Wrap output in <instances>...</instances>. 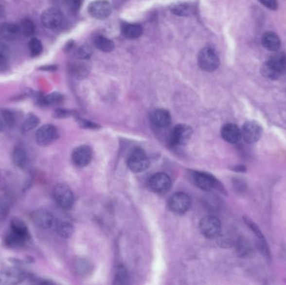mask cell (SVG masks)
I'll list each match as a JSON object with an SVG mask.
<instances>
[{
  "mask_svg": "<svg viewBox=\"0 0 286 285\" xmlns=\"http://www.w3.org/2000/svg\"><path fill=\"white\" fill-rule=\"evenodd\" d=\"M39 124V117L36 116L35 114H29L22 125V131L29 132V131L34 130Z\"/></svg>",
  "mask_w": 286,
  "mask_h": 285,
  "instance_id": "4316f807",
  "label": "cell"
},
{
  "mask_svg": "<svg viewBox=\"0 0 286 285\" xmlns=\"http://www.w3.org/2000/svg\"><path fill=\"white\" fill-rule=\"evenodd\" d=\"M127 165L129 169L133 173H143L149 167V158L143 149L136 148L129 156Z\"/></svg>",
  "mask_w": 286,
  "mask_h": 285,
  "instance_id": "3957f363",
  "label": "cell"
},
{
  "mask_svg": "<svg viewBox=\"0 0 286 285\" xmlns=\"http://www.w3.org/2000/svg\"><path fill=\"white\" fill-rule=\"evenodd\" d=\"M194 181L196 186L203 191H211L220 186L218 180L214 176L207 173H194Z\"/></svg>",
  "mask_w": 286,
  "mask_h": 285,
  "instance_id": "5bb4252c",
  "label": "cell"
},
{
  "mask_svg": "<svg viewBox=\"0 0 286 285\" xmlns=\"http://www.w3.org/2000/svg\"><path fill=\"white\" fill-rule=\"evenodd\" d=\"M64 100L63 95L60 93H52L51 95L40 99V103L44 105H58L60 104Z\"/></svg>",
  "mask_w": 286,
  "mask_h": 285,
  "instance_id": "f1b7e54d",
  "label": "cell"
},
{
  "mask_svg": "<svg viewBox=\"0 0 286 285\" xmlns=\"http://www.w3.org/2000/svg\"><path fill=\"white\" fill-rule=\"evenodd\" d=\"M4 126H5V124L3 122V117H2V115H0V132L3 131Z\"/></svg>",
  "mask_w": 286,
  "mask_h": 285,
  "instance_id": "60d3db41",
  "label": "cell"
},
{
  "mask_svg": "<svg viewBox=\"0 0 286 285\" xmlns=\"http://www.w3.org/2000/svg\"><path fill=\"white\" fill-rule=\"evenodd\" d=\"M29 51L32 56H37L41 53L43 51V45H42L41 42L37 38H33L30 39V43H29Z\"/></svg>",
  "mask_w": 286,
  "mask_h": 285,
  "instance_id": "f546056e",
  "label": "cell"
},
{
  "mask_svg": "<svg viewBox=\"0 0 286 285\" xmlns=\"http://www.w3.org/2000/svg\"><path fill=\"white\" fill-rule=\"evenodd\" d=\"M94 45L100 51L107 52V53L111 52L115 48L113 41H111L110 39L102 36L95 37V39H94Z\"/></svg>",
  "mask_w": 286,
  "mask_h": 285,
  "instance_id": "d4e9b609",
  "label": "cell"
},
{
  "mask_svg": "<svg viewBox=\"0 0 286 285\" xmlns=\"http://www.w3.org/2000/svg\"><path fill=\"white\" fill-rule=\"evenodd\" d=\"M112 6L107 0H95L88 7L89 15L96 19H104L110 16Z\"/></svg>",
  "mask_w": 286,
  "mask_h": 285,
  "instance_id": "30bf717a",
  "label": "cell"
},
{
  "mask_svg": "<svg viewBox=\"0 0 286 285\" xmlns=\"http://www.w3.org/2000/svg\"><path fill=\"white\" fill-rule=\"evenodd\" d=\"M57 137L58 131L56 127L51 124L42 125L41 127L36 131V139L39 146H49L51 143L54 142Z\"/></svg>",
  "mask_w": 286,
  "mask_h": 285,
  "instance_id": "9c48e42d",
  "label": "cell"
},
{
  "mask_svg": "<svg viewBox=\"0 0 286 285\" xmlns=\"http://www.w3.org/2000/svg\"><path fill=\"white\" fill-rule=\"evenodd\" d=\"M286 71V53L279 52L269 58L263 66L261 73L265 77L275 80Z\"/></svg>",
  "mask_w": 286,
  "mask_h": 285,
  "instance_id": "6da1fadb",
  "label": "cell"
},
{
  "mask_svg": "<svg viewBox=\"0 0 286 285\" xmlns=\"http://www.w3.org/2000/svg\"><path fill=\"white\" fill-rule=\"evenodd\" d=\"M62 20V13L55 8L46 9L41 15L42 24L48 29H55L60 26Z\"/></svg>",
  "mask_w": 286,
  "mask_h": 285,
  "instance_id": "9a60e30c",
  "label": "cell"
},
{
  "mask_svg": "<svg viewBox=\"0 0 286 285\" xmlns=\"http://www.w3.org/2000/svg\"><path fill=\"white\" fill-rule=\"evenodd\" d=\"M173 14L179 16H185L188 15V7L185 3H179L172 9Z\"/></svg>",
  "mask_w": 286,
  "mask_h": 285,
  "instance_id": "836d02e7",
  "label": "cell"
},
{
  "mask_svg": "<svg viewBox=\"0 0 286 285\" xmlns=\"http://www.w3.org/2000/svg\"><path fill=\"white\" fill-rule=\"evenodd\" d=\"M19 33V26L17 24L4 23L0 26V37L5 40L15 39Z\"/></svg>",
  "mask_w": 286,
  "mask_h": 285,
  "instance_id": "44dd1931",
  "label": "cell"
},
{
  "mask_svg": "<svg viewBox=\"0 0 286 285\" xmlns=\"http://www.w3.org/2000/svg\"><path fill=\"white\" fill-rule=\"evenodd\" d=\"M1 115H2V117H3V122H4V124L7 126H12L14 125V123H15V116L13 115L12 113L9 111V110H3L1 112Z\"/></svg>",
  "mask_w": 286,
  "mask_h": 285,
  "instance_id": "e575fe53",
  "label": "cell"
},
{
  "mask_svg": "<svg viewBox=\"0 0 286 285\" xmlns=\"http://www.w3.org/2000/svg\"><path fill=\"white\" fill-rule=\"evenodd\" d=\"M18 26H19L20 33L25 36H31L36 31V25L34 24L33 21L30 18L23 19Z\"/></svg>",
  "mask_w": 286,
  "mask_h": 285,
  "instance_id": "83f0119b",
  "label": "cell"
},
{
  "mask_svg": "<svg viewBox=\"0 0 286 285\" xmlns=\"http://www.w3.org/2000/svg\"><path fill=\"white\" fill-rule=\"evenodd\" d=\"M54 198L60 208L68 210L74 204V195L66 184H58L54 188Z\"/></svg>",
  "mask_w": 286,
  "mask_h": 285,
  "instance_id": "277c9868",
  "label": "cell"
},
{
  "mask_svg": "<svg viewBox=\"0 0 286 285\" xmlns=\"http://www.w3.org/2000/svg\"><path fill=\"white\" fill-rule=\"evenodd\" d=\"M200 231L208 238H218L222 231L220 221L214 216H207L200 221Z\"/></svg>",
  "mask_w": 286,
  "mask_h": 285,
  "instance_id": "5b68a950",
  "label": "cell"
},
{
  "mask_svg": "<svg viewBox=\"0 0 286 285\" xmlns=\"http://www.w3.org/2000/svg\"><path fill=\"white\" fill-rule=\"evenodd\" d=\"M127 279V273L125 268L123 267H120L116 273V280L118 283H125V280Z\"/></svg>",
  "mask_w": 286,
  "mask_h": 285,
  "instance_id": "74e56055",
  "label": "cell"
},
{
  "mask_svg": "<svg viewBox=\"0 0 286 285\" xmlns=\"http://www.w3.org/2000/svg\"><path fill=\"white\" fill-rule=\"evenodd\" d=\"M193 136V129L188 125H179L173 128L170 142L173 146H183L189 142Z\"/></svg>",
  "mask_w": 286,
  "mask_h": 285,
  "instance_id": "ba28073f",
  "label": "cell"
},
{
  "mask_svg": "<svg viewBox=\"0 0 286 285\" xmlns=\"http://www.w3.org/2000/svg\"><path fill=\"white\" fill-rule=\"evenodd\" d=\"M198 65L205 71H214L219 66V58L218 53L213 48L205 47L201 50L198 57Z\"/></svg>",
  "mask_w": 286,
  "mask_h": 285,
  "instance_id": "7a4b0ae2",
  "label": "cell"
},
{
  "mask_svg": "<svg viewBox=\"0 0 286 285\" xmlns=\"http://www.w3.org/2000/svg\"><path fill=\"white\" fill-rule=\"evenodd\" d=\"M25 279V273L18 267H5L0 270V285H18Z\"/></svg>",
  "mask_w": 286,
  "mask_h": 285,
  "instance_id": "8992f818",
  "label": "cell"
},
{
  "mask_svg": "<svg viewBox=\"0 0 286 285\" xmlns=\"http://www.w3.org/2000/svg\"><path fill=\"white\" fill-rule=\"evenodd\" d=\"M27 238L22 237L15 232H9L4 238V244L11 249H18L24 246Z\"/></svg>",
  "mask_w": 286,
  "mask_h": 285,
  "instance_id": "603a6c76",
  "label": "cell"
},
{
  "mask_svg": "<svg viewBox=\"0 0 286 285\" xmlns=\"http://www.w3.org/2000/svg\"><path fill=\"white\" fill-rule=\"evenodd\" d=\"M168 205L173 214L182 215L188 211L190 208L191 199L186 193H174L169 199Z\"/></svg>",
  "mask_w": 286,
  "mask_h": 285,
  "instance_id": "52a82bcc",
  "label": "cell"
},
{
  "mask_svg": "<svg viewBox=\"0 0 286 285\" xmlns=\"http://www.w3.org/2000/svg\"><path fill=\"white\" fill-rule=\"evenodd\" d=\"M32 219L36 225L43 229H51L54 223V216L45 209H38L34 212Z\"/></svg>",
  "mask_w": 286,
  "mask_h": 285,
  "instance_id": "2e32d148",
  "label": "cell"
},
{
  "mask_svg": "<svg viewBox=\"0 0 286 285\" xmlns=\"http://www.w3.org/2000/svg\"><path fill=\"white\" fill-rule=\"evenodd\" d=\"M91 54H92V50L88 45H82L81 47L78 48L76 51V55L78 58L83 59V60L89 59V57L91 56Z\"/></svg>",
  "mask_w": 286,
  "mask_h": 285,
  "instance_id": "1f68e13d",
  "label": "cell"
},
{
  "mask_svg": "<svg viewBox=\"0 0 286 285\" xmlns=\"http://www.w3.org/2000/svg\"><path fill=\"white\" fill-rule=\"evenodd\" d=\"M56 229L58 233L65 238H71L74 232V227L72 223L67 221H61L57 223Z\"/></svg>",
  "mask_w": 286,
  "mask_h": 285,
  "instance_id": "484cf974",
  "label": "cell"
},
{
  "mask_svg": "<svg viewBox=\"0 0 286 285\" xmlns=\"http://www.w3.org/2000/svg\"><path fill=\"white\" fill-rule=\"evenodd\" d=\"M72 161L75 166L85 167L88 166L92 159V151L89 146H78L73 151L72 155Z\"/></svg>",
  "mask_w": 286,
  "mask_h": 285,
  "instance_id": "4fadbf2b",
  "label": "cell"
},
{
  "mask_svg": "<svg viewBox=\"0 0 286 285\" xmlns=\"http://www.w3.org/2000/svg\"><path fill=\"white\" fill-rule=\"evenodd\" d=\"M10 228L12 232L20 235L24 238H29V230L26 223L18 217H14L10 222Z\"/></svg>",
  "mask_w": 286,
  "mask_h": 285,
  "instance_id": "cb8c5ba5",
  "label": "cell"
},
{
  "mask_svg": "<svg viewBox=\"0 0 286 285\" xmlns=\"http://www.w3.org/2000/svg\"><path fill=\"white\" fill-rule=\"evenodd\" d=\"M2 13H3V10H2V8H1V7H0V15H1V14H2Z\"/></svg>",
  "mask_w": 286,
  "mask_h": 285,
  "instance_id": "b9f144b4",
  "label": "cell"
},
{
  "mask_svg": "<svg viewBox=\"0 0 286 285\" xmlns=\"http://www.w3.org/2000/svg\"><path fill=\"white\" fill-rule=\"evenodd\" d=\"M79 124L81 125V126H83V127H87V128H95L97 127V125H95V124H93L91 122H87V121H85V120L81 119L79 121Z\"/></svg>",
  "mask_w": 286,
  "mask_h": 285,
  "instance_id": "ab89813d",
  "label": "cell"
},
{
  "mask_svg": "<svg viewBox=\"0 0 286 285\" xmlns=\"http://www.w3.org/2000/svg\"><path fill=\"white\" fill-rule=\"evenodd\" d=\"M9 50L8 46L0 42V67L6 66L9 61Z\"/></svg>",
  "mask_w": 286,
  "mask_h": 285,
  "instance_id": "4dcf8cb0",
  "label": "cell"
},
{
  "mask_svg": "<svg viewBox=\"0 0 286 285\" xmlns=\"http://www.w3.org/2000/svg\"><path fill=\"white\" fill-rule=\"evenodd\" d=\"M151 121L156 127L164 129L170 125L172 118H171L170 113L167 110L158 109L152 113Z\"/></svg>",
  "mask_w": 286,
  "mask_h": 285,
  "instance_id": "e0dca14e",
  "label": "cell"
},
{
  "mask_svg": "<svg viewBox=\"0 0 286 285\" xmlns=\"http://www.w3.org/2000/svg\"><path fill=\"white\" fill-rule=\"evenodd\" d=\"M259 1L262 3L264 6L268 8V9H271V10L277 9L278 3L276 0H259Z\"/></svg>",
  "mask_w": 286,
  "mask_h": 285,
  "instance_id": "f35d334b",
  "label": "cell"
},
{
  "mask_svg": "<svg viewBox=\"0 0 286 285\" xmlns=\"http://www.w3.org/2000/svg\"><path fill=\"white\" fill-rule=\"evenodd\" d=\"M66 3L72 12H77L81 6V0H66Z\"/></svg>",
  "mask_w": 286,
  "mask_h": 285,
  "instance_id": "8d00e7d4",
  "label": "cell"
},
{
  "mask_svg": "<svg viewBox=\"0 0 286 285\" xmlns=\"http://www.w3.org/2000/svg\"><path fill=\"white\" fill-rule=\"evenodd\" d=\"M10 204H11V202H10L9 196H4L1 197L0 198V213L5 215L9 211Z\"/></svg>",
  "mask_w": 286,
  "mask_h": 285,
  "instance_id": "d590c367",
  "label": "cell"
},
{
  "mask_svg": "<svg viewBox=\"0 0 286 285\" xmlns=\"http://www.w3.org/2000/svg\"><path fill=\"white\" fill-rule=\"evenodd\" d=\"M263 129L261 125L256 122H245L241 130V138L244 139L245 142L255 143L258 142L261 135H262Z\"/></svg>",
  "mask_w": 286,
  "mask_h": 285,
  "instance_id": "8fae6325",
  "label": "cell"
},
{
  "mask_svg": "<svg viewBox=\"0 0 286 285\" xmlns=\"http://www.w3.org/2000/svg\"><path fill=\"white\" fill-rule=\"evenodd\" d=\"M12 160L15 166L20 169H24L30 162V158L25 149L22 146H16L13 151Z\"/></svg>",
  "mask_w": 286,
  "mask_h": 285,
  "instance_id": "d6986e66",
  "label": "cell"
},
{
  "mask_svg": "<svg viewBox=\"0 0 286 285\" xmlns=\"http://www.w3.org/2000/svg\"><path fill=\"white\" fill-rule=\"evenodd\" d=\"M123 36L125 38L130 39H135L139 38L143 33V27L140 24H127L124 23L122 26Z\"/></svg>",
  "mask_w": 286,
  "mask_h": 285,
  "instance_id": "7402d4cb",
  "label": "cell"
},
{
  "mask_svg": "<svg viewBox=\"0 0 286 285\" xmlns=\"http://www.w3.org/2000/svg\"><path fill=\"white\" fill-rule=\"evenodd\" d=\"M261 43L264 47L270 51H277L281 45L279 36L271 31H268L263 35Z\"/></svg>",
  "mask_w": 286,
  "mask_h": 285,
  "instance_id": "ffe728a7",
  "label": "cell"
},
{
  "mask_svg": "<svg viewBox=\"0 0 286 285\" xmlns=\"http://www.w3.org/2000/svg\"><path fill=\"white\" fill-rule=\"evenodd\" d=\"M221 135L228 142L235 144L241 138V130L234 124L228 123L222 127Z\"/></svg>",
  "mask_w": 286,
  "mask_h": 285,
  "instance_id": "ac0fdd59",
  "label": "cell"
},
{
  "mask_svg": "<svg viewBox=\"0 0 286 285\" xmlns=\"http://www.w3.org/2000/svg\"><path fill=\"white\" fill-rule=\"evenodd\" d=\"M245 220L246 223H247V225L253 231V233L256 235L258 239H265V237H264V235L262 234V232L260 231V229H259V227L255 223H253L252 220L250 219L249 217H245Z\"/></svg>",
  "mask_w": 286,
  "mask_h": 285,
  "instance_id": "d6a6232c",
  "label": "cell"
},
{
  "mask_svg": "<svg viewBox=\"0 0 286 285\" xmlns=\"http://www.w3.org/2000/svg\"><path fill=\"white\" fill-rule=\"evenodd\" d=\"M148 185L153 192L157 193H165L170 190L172 181L170 177L166 173H156L151 177Z\"/></svg>",
  "mask_w": 286,
  "mask_h": 285,
  "instance_id": "7c38bea8",
  "label": "cell"
}]
</instances>
